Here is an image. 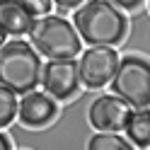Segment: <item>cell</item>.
Wrapping results in <instances>:
<instances>
[{"mask_svg": "<svg viewBox=\"0 0 150 150\" xmlns=\"http://www.w3.org/2000/svg\"><path fill=\"white\" fill-rule=\"evenodd\" d=\"M73 27L87 46H119L128 34L126 15L109 0H85L73 10Z\"/></svg>", "mask_w": 150, "mask_h": 150, "instance_id": "obj_1", "label": "cell"}, {"mask_svg": "<svg viewBox=\"0 0 150 150\" xmlns=\"http://www.w3.org/2000/svg\"><path fill=\"white\" fill-rule=\"evenodd\" d=\"M41 56L22 36H12L0 44V85L15 95H27L39 87L41 80Z\"/></svg>", "mask_w": 150, "mask_h": 150, "instance_id": "obj_2", "label": "cell"}, {"mask_svg": "<svg viewBox=\"0 0 150 150\" xmlns=\"http://www.w3.org/2000/svg\"><path fill=\"white\" fill-rule=\"evenodd\" d=\"M27 36L41 58H78L82 51V39L78 29L63 15L36 17Z\"/></svg>", "mask_w": 150, "mask_h": 150, "instance_id": "obj_3", "label": "cell"}, {"mask_svg": "<svg viewBox=\"0 0 150 150\" xmlns=\"http://www.w3.org/2000/svg\"><path fill=\"white\" fill-rule=\"evenodd\" d=\"M109 90L131 107H150V61L133 53L119 58Z\"/></svg>", "mask_w": 150, "mask_h": 150, "instance_id": "obj_4", "label": "cell"}, {"mask_svg": "<svg viewBox=\"0 0 150 150\" xmlns=\"http://www.w3.org/2000/svg\"><path fill=\"white\" fill-rule=\"evenodd\" d=\"M119 65V51L111 46H90L80 51L78 70H80V82L87 90L99 92L102 87L109 85L111 75Z\"/></svg>", "mask_w": 150, "mask_h": 150, "instance_id": "obj_5", "label": "cell"}, {"mask_svg": "<svg viewBox=\"0 0 150 150\" xmlns=\"http://www.w3.org/2000/svg\"><path fill=\"white\" fill-rule=\"evenodd\" d=\"M41 87L56 102H68L80 90V70L75 58H49L41 65Z\"/></svg>", "mask_w": 150, "mask_h": 150, "instance_id": "obj_6", "label": "cell"}, {"mask_svg": "<svg viewBox=\"0 0 150 150\" xmlns=\"http://www.w3.org/2000/svg\"><path fill=\"white\" fill-rule=\"evenodd\" d=\"M131 104H126L121 97L111 95H97L87 107V121L95 131H111V133H121L126 126Z\"/></svg>", "mask_w": 150, "mask_h": 150, "instance_id": "obj_7", "label": "cell"}, {"mask_svg": "<svg viewBox=\"0 0 150 150\" xmlns=\"http://www.w3.org/2000/svg\"><path fill=\"white\" fill-rule=\"evenodd\" d=\"M17 116H20V124L27 128H46L58 116V102L49 92L32 90L22 95L20 104H17Z\"/></svg>", "mask_w": 150, "mask_h": 150, "instance_id": "obj_8", "label": "cell"}, {"mask_svg": "<svg viewBox=\"0 0 150 150\" xmlns=\"http://www.w3.org/2000/svg\"><path fill=\"white\" fill-rule=\"evenodd\" d=\"M36 17L22 0H0V32L5 36H27Z\"/></svg>", "mask_w": 150, "mask_h": 150, "instance_id": "obj_9", "label": "cell"}, {"mask_svg": "<svg viewBox=\"0 0 150 150\" xmlns=\"http://www.w3.org/2000/svg\"><path fill=\"white\" fill-rule=\"evenodd\" d=\"M124 133L133 148H150V109L133 107L128 111Z\"/></svg>", "mask_w": 150, "mask_h": 150, "instance_id": "obj_10", "label": "cell"}, {"mask_svg": "<svg viewBox=\"0 0 150 150\" xmlns=\"http://www.w3.org/2000/svg\"><path fill=\"white\" fill-rule=\"evenodd\" d=\"M85 148H90V150H133L128 138H121L119 133H111V131H97L95 136L87 138Z\"/></svg>", "mask_w": 150, "mask_h": 150, "instance_id": "obj_11", "label": "cell"}, {"mask_svg": "<svg viewBox=\"0 0 150 150\" xmlns=\"http://www.w3.org/2000/svg\"><path fill=\"white\" fill-rule=\"evenodd\" d=\"M17 104H20L17 95L5 85H0V131L12 126V121L17 119Z\"/></svg>", "mask_w": 150, "mask_h": 150, "instance_id": "obj_12", "label": "cell"}, {"mask_svg": "<svg viewBox=\"0 0 150 150\" xmlns=\"http://www.w3.org/2000/svg\"><path fill=\"white\" fill-rule=\"evenodd\" d=\"M22 3L32 10V15H34V17L51 15V10H53V0H22Z\"/></svg>", "mask_w": 150, "mask_h": 150, "instance_id": "obj_13", "label": "cell"}, {"mask_svg": "<svg viewBox=\"0 0 150 150\" xmlns=\"http://www.w3.org/2000/svg\"><path fill=\"white\" fill-rule=\"evenodd\" d=\"M111 5H116L119 10H128V12H133V10H140L143 7L145 0H109Z\"/></svg>", "mask_w": 150, "mask_h": 150, "instance_id": "obj_14", "label": "cell"}, {"mask_svg": "<svg viewBox=\"0 0 150 150\" xmlns=\"http://www.w3.org/2000/svg\"><path fill=\"white\" fill-rule=\"evenodd\" d=\"M85 0H53V5L58 7V15H65V12H70L75 10L78 5H82Z\"/></svg>", "mask_w": 150, "mask_h": 150, "instance_id": "obj_15", "label": "cell"}, {"mask_svg": "<svg viewBox=\"0 0 150 150\" xmlns=\"http://www.w3.org/2000/svg\"><path fill=\"white\" fill-rule=\"evenodd\" d=\"M10 148H12V140L7 138L3 131H0V150H10Z\"/></svg>", "mask_w": 150, "mask_h": 150, "instance_id": "obj_16", "label": "cell"}, {"mask_svg": "<svg viewBox=\"0 0 150 150\" xmlns=\"http://www.w3.org/2000/svg\"><path fill=\"white\" fill-rule=\"evenodd\" d=\"M7 41V36H5V32H0V44H5Z\"/></svg>", "mask_w": 150, "mask_h": 150, "instance_id": "obj_17", "label": "cell"}, {"mask_svg": "<svg viewBox=\"0 0 150 150\" xmlns=\"http://www.w3.org/2000/svg\"><path fill=\"white\" fill-rule=\"evenodd\" d=\"M148 10H150V0H148Z\"/></svg>", "mask_w": 150, "mask_h": 150, "instance_id": "obj_18", "label": "cell"}]
</instances>
